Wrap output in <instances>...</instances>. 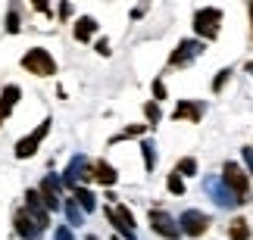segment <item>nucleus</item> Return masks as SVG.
<instances>
[{
	"label": "nucleus",
	"instance_id": "obj_18",
	"mask_svg": "<svg viewBox=\"0 0 253 240\" xmlns=\"http://www.w3.org/2000/svg\"><path fill=\"white\" fill-rule=\"evenodd\" d=\"M228 237L231 240H247L250 237V225L244 222V218H235V222L228 225Z\"/></svg>",
	"mask_w": 253,
	"mask_h": 240
},
{
	"label": "nucleus",
	"instance_id": "obj_13",
	"mask_svg": "<svg viewBox=\"0 0 253 240\" xmlns=\"http://www.w3.org/2000/svg\"><path fill=\"white\" fill-rule=\"evenodd\" d=\"M94 181H100L103 187H113L116 181H119V175H116V169L110 166V162L97 159V162H94Z\"/></svg>",
	"mask_w": 253,
	"mask_h": 240
},
{
	"label": "nucleus",
	"instance_id": "obj_7",
	"mask_svg": "<svg viewBox=\"0 0 253 240\" xmlns=\"http://www.w3.org/2000/svg\"><path fill=\"white\" fill-rule=\"evenodd\" d=\"M50 125H53L50 119H44V122H41V128H38V131H32V134H25V137H22V140L16 143V159H28V156H35L38 143H41V137H44L47 131H50Z\"/></svg>",
	"mask_w": 253,
	"mask_h": 240
},
{
	"label": "nucleus",
	"instance_id": "obj_5",
	"mask_svg": "<svg viewBox=\"0 0 253 240\" xmlns=\"http://www.w3.org/2000/svg\"><path fill=\"white\" fill-rule=\"evenodd\" d=\"M150 225H153V231L160 237H166V240H178L181 237L178 222H175L169 212H163V209H150Z\"/></svg>",
	"mask_w": 253,
	"mask_h": 240
},
{
	"label": "nucleus",
	"instance_id": "obj_21",
	"mask_svg": "<svg viewBox=\"0 0 253 240\" xmlns=\"http://www.w3.org/2000/svg\"><path fill=\"white\" fill-rule=\"evenodd\" d=\"M144 112H147V122H150V125L160 122V106H157V103H147V106H144Z\"/></svg>",
	"mask_w": 253,
	"mask_h": 240
},
{
	"label": "nucleus",
	"instance_id": "obj_22",
	"mask_svg": "<svg viewBox=\"0 0 253 240\" xmlns=\"http://www.w3.org/2000/svg\"><path fill=\"white\" fill-rule=\"evenodd\" d=\"M169 190H172V194H184V184H181V175H175V171H172V175H169Z\"/></svg>",
	"mask_w": 253,
	"mask_h": 240
},
{
	"label": "nucleus",
	"instance_id": "obj_3",
	"mask_svg": "<svg viewBox=\"0 0 253 240\" xmlns=\"http://www.w3.org/2000/svg\"><path fill=\"white\" fill-rule=\"evenodd\" d=\"M222 181H225V187L231 190L235 203H244V200H247V190H250V181H247L244 169H241L238 162H225V169H222Z\"/></svg>",
	"mask_w": 253,
	"mask_h": 240
},
{
	"label": "nucleus",
	"instance_id": "obj_23",
	"mask_svg": "<svg viewBox=\"0 0 253 240\" xmlns=\"http://www.w3.org/2000/svg\"><path fill=\"white\" fill-rule=\"evenodd\" d=\"M228 75H231V69H222V72L216 75V81H212V91H222V88H225V81H228Z\"/></svg>",
	"mask_w": 253,
	"mask_h": 240
},
{
	"label": "nucleus",
	"instance_id": "obj_30",
	"mask_svg": "<svg viewBox=\"0 0 253 240\" xmlns=\"http://www.w3.org/2000/svg\"><path fill=\"white\" fill-rule=\"evenodd\" d=\"M250 25H253V3H250ZM250 37H253V28H250Z\"/></svg>",
	"mask_w": 253,
	"mask_h": 240
},
{
	"label": "nucleus",
	"instance_id": "obj_6",
	"mask_svg": "<svg viewBox=\"0 0 253 240\" xmlns=\"http://www.w3.org/2000/svg\"><path fill=\"white\" fill-rule=\"evenodd\" d=\"M106 218H110V225L119 231L122 237H128V240H134V218H131V212L125 206H106Z\"/></svg>",
	"mask_w": 253,
	"mask_h": 240
},
{
	"label": "nucleus",
	"instance_id": "obj_32",
	"mask_svg": "<svg viewBox=\"0 0 253 240\" xmlns=\"http://www.w3.org/2000/svg\"><path fill=\"white\" fill-rule=\"evenodd\" d=\"M247 72H253V63H250V66H247Z\"/></svg>",
	"mask_w": 253,
	"mask_h": 240
},
{
	"label": "nucleus",
	"instance_id": "obj_11",
	"mask_svg": "<svg viewBox=\"0 0 253 240\" xmlns=\"http://www.w3.org/2000/svg\"><path fill=\"white\" fill-rule=\"evenodd\" d=\"M19 97H22V88H19V84L3 88V94H0V125H3V119L13 112V106L19 103Z\"/></svg>",
	"mask_w": 253,
	"mask_h": 240
},
{
	"label": "nucleus",
	"instance_id": "obj_8",
	"mask_svg": "<svg viewBox=\"0 0 253 240\" xmlns=\"http://www.w3.org/2000/svg\"><path fill=\"white\" fill-rule=\"evenodd\" d=\"M41 200H44V209H60L63 206V190H60V181L56 178H44V184H41Z\"/></svg>",
	"mask_w": 253,
	"mask_h": 240
},
{
	"label": "nucleus",
	"instance_id": "obj_27",
	"mask_svg": "<svg viewBox=\"0 0 253 240\" xmlns=\"http://www.w3.org/2000/svg\"><path fill=\"white\" fill-rule=\"evenodd\" d=\"M97 53H100V56H110V41H106V37L97 41Z\"/></svg>",
	"mask_w": 253,
	"mask_h": 240
},
{
	"label": "nucleus",
	"instance_id": "obj_14",
	"mask_svg": "<svg viewBox=\"0 0 253 240\" xmlns=\"http://www.w3.org/2000/svg\"><path fill=\"white\" fill-rule=\"evenodd\" d=\"M94 32H97V19H91V16H82L79 19V22H75V41H91V37H94Z\"/></svg>",
	"mask_w": 253,
	"mask_h": 240
},
{
	"label": "nucleus",
	"instance_id": "obj_4",
	"mask_svg": "<svg viewBox=\"0 0 253 240\" xmlns=\"http://www.w3.org/2000/svg\"><path fill=\"white\" fill-rule=\"evenodd\" d=\"M178 228H181V234H188V237H203L210 231V215L197 212V209H188V212L178 218Z\"/></svg>",
	"mask_w": 253,
	"mask_h": 240
},
{
	"label": "nucleus",
	"instance_id": "obj_31",
	"mask_svg": "<svg viewBox=\"0 0 253 240\" xmlns=\"http://www.w3.org/2000/svg\"><path fill=\"white\" fill-rule=\"evenodd\" d=\"M87 240H100V237H94V234H91V237H87Z\"/></svg>",
	"mask_w": 253,
	"mask_h": 240
},
{
	"label": "nucleus",
	"instance_id": "obj_9",
	"mask_svg": "<svg viewBox=\"0 0 253 240\" xmlns=\"http://www.w3.org/2000/svg\"><path fill=\"white\" fill-rule=\"evenodd\" d=\"M200 50H203V44H200V41H181L178 47H175V53L169 56V66H188Z\"/></svg>",
	"mask_w": 253,
	"mask_h": 240
},
{
	"label": "nucleus",
	"instance_id": "obj_24",
	"mask_svg": "<svg viewBox=\"0 0 253 240\" xmlns=\"http://www.w3.org/2000/svg\"><path fill=\"white\" fill-rule=\"evenodd\" d=\"M63 206L69 209V218H72V225H79V222H82V215H79V209H75V203H72V200H63Z\"/></svg>",
	"mask_w": 253,
	"mask_h": 240
},
{
	"label": "nucleus",
	"instance_id": "obj_20",
	"mask_svg": "<svg viewBox=\"0 0 253 240\" xmlns=\"http://www.w3.org/2000/svg\"><path fill=\"white\" fill-rule=\"evenodd\" d=\"M6 32L9 34L19 32V13H16V9H9V13H6Z\"/></svg>",
	"mask_w": 253,
	"mask_h": 240
},
{
	"label": "nucleus",
	"instance_id": "obj_1",
	"mask_svg": "<svg viewBox=\"0 0 253 240\" xmlns=\"http://www.w3.org/2000/svg\"><path fill=\"white\" fill-rule=\"evenodd\" d=\"M22 69L38 75V78H50V75H56V60L47 47H32V50L22 56Z\"/></svg>",
	"mask_w": 253,
	"mask_h": 240
},
{
	"label": "nucleus",
	"instance_id": "obj_16",
	"mask_svg": "<svg viewBox=\"0 0 253 240\" xmlns=\"http://www.w3.org/2000/svg\"><path fill=\"white\" fill-rule=\"evenodd\" d=\"M200 116H203V106H197V103H178V109H175V119L200 122Z\"/></svg>",
	"mask_w": 253,
	"mask_h": 240
},
{
	"label": "nucleus",
	"instance_id": "obj_12",
	"mask_svg": "<svg viewBox=\"0 0 253 240\" xmlns=\"http://www.w3.org/2000/svg\"><path fill=\"white\" fill-rule=\"evenodd\" d=\"M38 231H41V228L35 225V218L28 215V209H19V212H16V234L25 237V240H32Z\"/></svg>",
	"mask_w": 253,
	"mask_h": 240
},
{
	"label": "nucleus",
	"instance_id": "obj_10",
	"mask_svg": "<svg viewBox=\"0 0 253 240\" xmlns=\"http://www.w3.org/2000/svg\"><path fill=\"white\" fill-rule=\"evenodd\" d=\"M25 200H28V215H32V218H35V225L44 231V228L50 225V215H47V209L41 206V194H38V190H28Z\"/></svg>",
	"mask_w": 253,
	"mask_h": 240
},
{
	"label": "nucleus",
	"instance_id": "obj_29",
	"mask_svg": "<svg viewBox=\"0 0 253 240\" xmlns=\"http://www.w3.org/2000/svg\"><path fill=\"white\" fill-rule=\"evenodd\" d=\"M244 159H247V166H250V171H253V150H244Z\"/></svg>",
	"mask_w": 253,
	"mask_h": 240
},
{
	"label": "nucleus",
	"instance_id": "obj_2",
	"mask_svg": "<svg viewBox=\"0 0 253 240\" xmlns=\"http://www.w3.org/2000/svg\"><path fill=\"white\" fill-rule=\"evenodd\" d=\"M219 25H222V9H216V6H203V9L194 13V32H197L203 41L219 37Z\"/></svg>",
	"mask_w": 253,
	"mask_h": 240
},
{
	"label": "nucleus",
	"instance_id": "obj_19",
	"mask_svg": "<svg viewBox=\"0 0 253 240\" xmlns=\"http://www.w3.org/2000/svg\"><path fill=\"white\" fill-rule=\"evenodd\" d=\"M175 175H184V178H188V175H197V159H181L178 162V169H175Z\"/></svg>",
	"mask_w": 253,
	"mask_h": 240
},
{
	"label": "nucleus",
	"instance_id": "obj_15",
	"mask_svg": "<svg viewBox=\"0 0 253 240\" xmlns=\"http://www.w3.org/2000/svg\"><path fill=\"white\" fill-rule=\"evenodd\" d=\"M69 178H75V181H87V178H94V162H84L82 156L69 166V171H66Z\"/></svg>",
	"mask_w": 253,
	"mask_h": 240
},
{
	"label": "nucleus",
	"instance_id": "obj_25",
	"mask_svg": "<svg viewBox=\"0 0 253 240\" xmlns=\"http://www.w3.org/2000/svg\"><path fill=\"white\" fill-rule=\"evenodd\" d=\"M144 162H147V169H153V147H150V143H144Z\"/></svg>",
	"mask_w": 253,
	"mask_h": 240
},
{
	"label": "nucleus",
	"instance_id": "obj_26",
	"mask_svg": "<svg viewBox=\"0 0 253 240\" xmlns=\"http://www.w3.org/2000/svg\"><path fill=\"white\" fill-rule=\"evenodd\" d=\"M53 237H56V240H75V237H72V231H69L66 225H63V228H56V234H53Z\"/></svg>",
	"mask_w": 253,
	"mask_h": 240
},
{
	"label": "nucleus",
	"instance_id": "obj_28",
	"mask_svg": "<svg viewBox=\"0 0 253 240\" xmlns=\"http://www.w3.org/2000/svg\"><path fill=\"white\" fill-rule=\"evenodd\" d=\"M153 94H157V100H166V88H163V81H153Z\"/></svg>",
	"mask_w": 253,
	"mask_h": 240
},
{
	"label": "nucleus",
	"instance_id": "obj_17",
	"mask_svg": "<svg viewBox=\"0 0 253 240\" xmlns=\"http://www.w3.org/2000/svg\"><path fill=\"white\" fill-rule=\"evenodd\" d=\"M72 197H75V203H79L82 209H84V212H94V194H91V190H84V187H72Z\"/></svg>",
	"mask_w": 253,
	"mask_h": 240
}]
</instances>
